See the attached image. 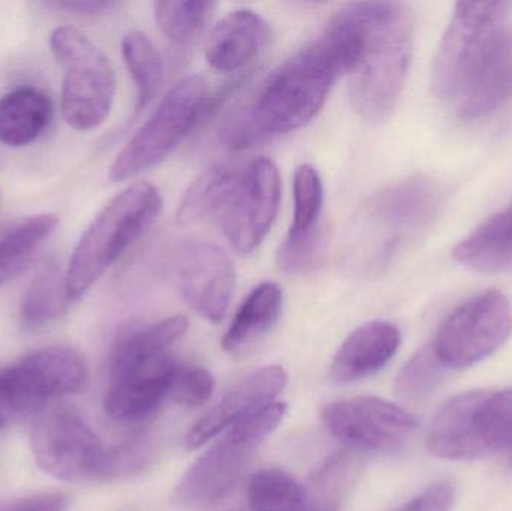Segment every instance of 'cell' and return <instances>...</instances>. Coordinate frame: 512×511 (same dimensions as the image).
Returning <instances> with one entry per match:
<instances>
[{
	"instance_id": "obj_1",
	"label": "cell",
	"mask_w": 512,
	"mask_h": 511,
	"mask_svg": "<svg viewBox=\"0 0 512 511\" xmlns=\"http://www.w3.org/2000/svg\"><path fill=\"white\" fill-rule=\"evenodd\" d=\"M337 12L316 41L277 66L254 95L228 117L221 132L224 146L245 150L277 135L297 131L322 110L337 78L348 72L354 33Z\"/></svg>"
},
{
	"instance_id": "obj_2",
	"label": "cell",
	"mask_w": 512,
	"mask_h": 511,
	"mask_svg": "<svg viewBox=\"0 0 512 511\" xmlns=\"http://www.w3.org/2000/svg\"><path fill=\"white\" fill-rule=\"evenodd\" d=\"M280 203V174L268 158L212 167L180 204L183 222L219 228L236 251L251 254L270 233Z\"/></svg>"
},
{
	"instance_id": "obj_3",
	"label": "cell",
	"mask_w": 512,
	"mask_h": 511,
	"mask_svg": "<svg viewBox=\"0 0 512 511\" xmlns=\"http://www.w3.org/2000/svg\"><path fill=\"white\" fill-rule=\"evenodd\" d=\"M357 41L348 72L349 101L370 125L390 119L399 104L414 47V15L406 3H349Z\"/></svg>"
},
{
	"instance_id": "obj_4",
	"label": "cell",
	"mask_w": 512,
	"mask_h": 511,
	"mask_svg": "<svg viewBox=\"0 0 512 511\" xmlns=\"http://www.w3.org/2000/svg\"><path fill=\"white\" fill-rule=\"evenodd\" d=\"M182 329L171 318L156 321L120 336L111 351L110 375L104 408L119 422H143L170 398L176 360L168 348L179 341Z\"/></svg>"
},
{
	"instance_id": "obj_5",
	"label": "cell",
	"mask_w": 512,
	"mask_h": 511,
	"mask_svg": "<svg viewBox=\"0 0 512 511\" xmlns=\"http://www.w3.org/2000/svg\"><path fill=\"white\" fill-rule=\"evenodd\" d=\"M161 209V192L149 182L132 183L102 207L75 246L65 273L71 305L152 227Z\"/></svg>"
},
{
	"instance_id": "obj_6",
	"label": "cell",
	"mask_w": 512,
	"mask_h": 511,
	"mask_svg": "<svg viewBox=\"0 0 512 511\" xmlns=\"http://www.w3.org/2000/svg\"><path fill=\"white\" fill-rule=\"evenodd\" d=\"M430 444L448 461L508 452L512 461V389L474 390L445 402L430 425Z\"/></svg>"
},
{
	"instance_id": "obj_7",
	"label": "cell",
	"mask_w": 512,
	"mask_h": 511,
	"mask_svg": "<svg viewBox=\"0 0 512 511\" xmlns=\"http://www.w3.org/2000/svg\"><path fill=\"white\" fill-rule=\"evenodd\" d=\"M285 404H270L228 428L180 480L176 498L189 509H209L234 491L258 447L282 423Z\"/></svg>"
},
{
	"instance_id": "obj_8",
	"label": "cell",
	"mask_w": 512,
	"mask_h": 511,
	"mask_svg": "<svg viewBox=\"0 0 512 511\" xmlns=\"http://www.w3.org/2000/svg\"><path fill=\"white\" fill-rule=\"evenodd\" d=\"M50 50L63 71V119L75 131H95L110 116L116 96L110 60L74 27H56L50 35Z\"/></svg>"
},
{
	"instance_id": "obj_9",
	"label": "cell",
	"mask_w": 512,
	"mask_h": 511,
	"mask_svg": "<svg viewBox=\"0 0 512 511\" xmlns=\"http://www.w3.org/2000/svg\"><path fill=\"white\" fill-rule=\"evenodd\" d=\"M210 116V90L200 75H189L168 90L152 116L125 144L110 167L113 182H125L164 161Z\"/></svg>"
},
{
	"instance_id": "obj_10",
	"label": "cell",
	"mask_w": 512,
	"mask_h": 511,
	"mask_svg": "<svg viewBox=\"0 0 512 511\" xmlns=\"http://www.w3.org/2000/svg\"><path fill=\"white\" fill-rule=\"evenodd\" d=\"M89 366L78 351L47 347L0 369V417L5 426L41 413L50 401L83 392Z\"/></svg>"
},
{
	"instance_id": "obj_11",
	"label": "cell",
	"mask_w": 512,
	"mask_h": 511,
	"mask_svg": "<svg viewBox=\"0 0 512 511\" xmlns=\"http://www.w3.org/2000/svg\"><path fill=\"white\" fill-rule=\"evenodd\" d=\"M511 3L460 2L442 36L432 68V87L444 101H459L487 51L507 27Z\"/></svg>"
},
{
	"instance_id": "obj_12",
	"label": "cell",
	"mask_w": 512,
	"mask_h": 511,
	"mask_svg": "<svg viewBox=\"0 0 512 511\" xmlns=\"http://www.w3.org/2000/svg\"><path fill=\"white\" fill-rule=\"evenodd\" d=\"M511 333L510 300L501 291L489 290L448 315L432 348L445 369H466L495 354Z\"/></svg>"
},
{
	"instance_id": "obj_13",
	"label": "cell",
	"mask_w": 512,
	"mask_h": 511,
	"mask_svg": "<svg viewBox=\"0 0 512 511\" xmlns=\"http://www.w3.org/2000/svg\"><path fill=\"white\" fill-rule=\"evenodd\" d=\"M33 458L48 476L68 483H98L107 447L68 408H45L30 434Z\"/></svg>"
},
{
	"instance_id": "obj_14",
	"label": "cell",
	"mask_w": 512,
	"mask_h": 511,
	"mask_svg": "<svg viewBox=\"0 0 512 511\" xmlns=\"http://www.w3.org/2000/svg\"><path fill=\"white\" fill-rule=\"evenodd\" d=\"M328 431L348 446L390 452L405 446L418 429L412 414L373 396H357L328 405L322 413Z\"/></svg>"
},
{
	"instance_id": "obj_15",
	"label": "cell",
	"mask_w": 512,
	"mask_h": 511,
	"mask_svg": "<svg viewBox=\"0 0 512 511\" xmlns=\"http://www.w3.org/2000/svg\"><path fill=\"white\" fill-rule=\"evenodd\" d=\"M173 272L186 303L206 320L221 323L236 287L230 257L212 243L186 240L177 246Z\"/></svg>"
},
{
	"instance_id": "obj_16",
	"label": "cell",
	"mask_w": 512,
	"mask_h": 511,
	"mask_svg": "<svg viewBox=\"0 0 512 511\" xmlns=\"http://www.w3.org/2000/svg\"><path fill=\"white\" fill-rule=\"evenodd\" d=\"M288 374L282 366H265L234 384L224 398L189 431L186 447L200 449L219 432L262 410L285 389Z\"/></svg>"
},
{
	"instance_id": "obj_17",
	"label": "cell",
	"mask_w": 512,
	"mask_h": 511,
	"mask_svg": "<svg viewBox=\"0 0 512 511\" xmlns=\"http://www.w3.org/2000/svg\"><path fill=\"white\" fill-rule=\"evenodd\" d=\"M270 24L252 9H236L210 30L206 60L219 72H237L254 62L268 47Z\"/></svg>"
},
{
	"instance_id": "obj_18",
	"label": "cell",
	"mask_w": 512,
	"mask_h": 511,
	"mask_svg": "<svg viewBox=\"0 0 512 511\" xmlns=\"http://www.w3.org/2000/svg\"><path fill=\"white\" fill-rule=\"evenodd\" d=\"M512 98V27H505L487 51L459 99V116L483 119Z\"/></svg>"
},
{
	"instance_id": "obj_19",
	"label": "cell",
	"mask_w": 512,
	"mask_h": 511,
	"mask_svg": "<svg viewBox=\"0 0 512 511\" xmlns=\"http://www.w3.org/2000/svg\"><path fill=\"white\" fill-rule=\"evenodd\" d=\"M402 344L400 330L388 321H370L348 336L331 363V378L351 383L381 371Z\"/></svg>"
},
{
	"instance_id": "obj_20",
	"label": "cell",
	"mask_w": 512,
	"mask_h": 511,
	"mask_svg": "<svg viewBox=\"0 0 512 511\" xmlns=\"http://www.w3.org/2000/svg\"><path fill=\"white\" fill-rule=\"evenodd\" d=\"M442 191L426 176H411L388 186L376 195L372 213L379 222L397 230L426 227L438 215Z\"/></svg>"
},
{
	"instance_id": "obj_21",
	"label": "cell",
	"mask_w": 512,
	"mask_h": 511,
	"mask_svg": "<svg viewBox=\"0 0 512 511\" xmlns=\"http://www.w3.org/2000/svg\"><path fill=\"white\" fill-rule=\"evenodd\" d=\"M54 116L50 96L32 86H21L0 98V143L29 146L38 140Z\"/></svg>"
},
{
	"instance_id": "obj_22",
	"label": "cell",
	"mask_w": 512,
	"mask_h": 511,
	"mask_svg": "<svg viewBox=\"0 0 512 511\" xmlns=\"http://www.w3.org/2000/svg\"><path fill=\"white\" fill-rule=\"evenodd\" d=\"M454 260L475 272L496 275L512 270V209L487 219L453 251Z\"/></svg>"
},
{
	"instance_id": "obj_23",
	"label": "cell",
	"mask_w": 512,
	"mask_h": 511,
	"mask_svg": "<svg viewBox=\"0 0 512 511\" xmlns=\"http://www.w3.org/2000/svg\"><path fill=\"white\" fill-rule=\"evenodd\" d=\"M283 291L276 282H262L249 293L234 315L230 329L222 339V347L231 354H242L264 338L279 320Z\"/></svg>"
},
{
	"instance_id": "obj_24",
	"label": "cell",
	"mask_w": 512,
	"mask_h": 511,
	"mask_svg": "<svg viewBox=\"0 0 512 511\" xmlns=\"http://www.w3.org/2000/svg\"><path fill=\"white\" fill-rule=\"evenodd\" d=\"M213 511H306L304 485L279 470L254 474L242 498L225 497Z\"/></svg>"
},
{
	"instance_id": "obj_25",
	"label": "cell",
	"mask_w": 512,
	"mask_h": 511,
	"mask_svg": "<svg viewBox=\"0 0 512 511\" xmlns=\"http://www.w3.org/2000/svg\"><path fill=\"white\" fill-rule=\"evenodd\" d=\"M360 470L361 459L355 453H337L327 459L304 485L306 511H340Z\"/></svg>"
},
{
	"instance_id": "obj_26",
	"label": "cell",
	"mask_w": 512,
	"mask_h": 511,
	"mask_svg": "<svg viewBox=\"0 0 512 511\" xmlns=\"http://www.w3.org/2000/svg\"><path fill=\"white\" fill-rule=\"evenodd\" d=\"M69 306L65 275L56 264H48L24 291L18 314L21 329L26 332L42 329L62 317Z\"/></svg>"
},
{
	"instance_id": "obj_27",
	"label": "cell",
	"mask_w": 512,
	"mask_h": 511,
	"mask_svg": "<svg viewBox=\"0 0 512 511\" xmlns=\"http://www.w3.org/2000/svg\"><path fill=\"white\" fill-rule=\"evenodd\" d=\"M122 56L137 87L135 116H140L152 104L164 81L161 54L146 33L129 30L122 39Z\"/></svg>"
},
{
	"instance_id": "obj_28",
	"label": "cell",
	"mask_w": 512,
	"mask_h": 511,
	"mask_svg": "<svg viewBox=\"0 0 512 511\" xmlns=\"http://www.w3.org/2000/svg\"><path fill=\"white\" fill-rule=\"evenodd\" d=\"M216 6L215 2H155L153 15L168 41L188 48L200 38Z\"/></svg>"
},
{
	"instance_id": "obj_29",
	"label": "cell",
	"mask_w": 512,
	"mask_h": 511,
	"mask_svg": "<svg viewBox=\"0 0 512 511\" xmlns=\"http://www.w3.org/2000/svg\"><path fill=\"white\" fill-rule=\"evenodd\" d=\"M294 219L286 239L298 240L324 230L321 224L324 207V185L313 165H298L292 180Z\"/></svg>"
},
{
	"instance_id": "obj_30",
	"label": "cell",
	"mask_w": 512,
	"mask_h": 511,
	"mask_svg": "<svg viewBox=\"0 0 512 511\" xmlns=\"http://www.w3.org/2000/svg\"><path fill=\"white\" fill-rule=\"evenodd\" d=\"M59 218L54 213H39L17 219L0 230V255L29 267L36 249L54 233Z\"/></svg>"
},
{
	"instance_id": "obj_31",
	"label": "cell",
	"mask_w": 512,
	"mask_h": 511,
	"mask_svg": "<svg viewBox=\"0 0 512 511\" xmlns=\"http://www.w3.org/2000/svg\"><path fill=\"white\" fill-rule=\"evenodd\" d=\"M155 456L149 437L138 435L105 450L98 483L117 482L143 473Z\"/></svg>"
},
{
	"instance_id": "obj_32",
	"label": "cell",
	"mask_w": 512,
	"mask_h": 511,
	"mask_svg": "<svg viewBox=\"0 0 512 511\" xmlns=\"http://www.w3.org/2000/svg\"><path fill=\"white\" fill-rule=\"evenodd\" d=\"M444 368L432 345L418 351L400 371L396 381V393L403 401H421L441 383Z\"/></svg>"
},
{
	"instance_id": "obj_33",
	"label": "cell",
	"mask_w": 512,
	"mask_h": 511,
	"mask_svg": "<svg viewBox=\"0 0 512 511\" xmlns=\"http://www.w3.org/2000/svg\"><path fill=\"white\" fill-rule=\"evenodd\" d=\"M215 381L206 369L180 366L171 384L170 398L186 407H200L212 398Z\"/></svg>"
},
{
	"instance_id": "obj_34",
	"label": "cell",
	"mask_w": 512,
	"mask_h": 511,
	"mask_svg": "<svg viewBox=\"0 0 512 511\" xmlns=\"http://www.w3.org/2000/svg\"><path fill=\"white\" fill-rule=\"evenodd\" d=\"M324 230L304 239H285L277 254L280 269L288 273H304L316 266L324 254Z\"/></svg>"
},
{
	"instance_id": "obj_35",
	"label": "cell",
	"mask_w": 512,
	"mask_h": 511,
	"mask_svg": "<svg viewBox=\"0 0 512 511\" xmlns=\"http://www.w3.org/2000/svg\"><path fill=\"white\" fill-rule=\"evenodd\" d=\"M453 501V485L442 482L427 489L397 511H450Z\"/></svg>"
},
{
	"instance_id": "obj_36",
	"label": "cell",
	"mask_w": 512,
	"mask_h": 511,
	"mask_svg": "<svg viewBox=\"0 0 512 511\" xmlns=\"http://www.w3.org/2000/svg\"><path fill=\"white\" fill-rule=\"evenodd\" d=\"M69 498L59 492H44L0 504V511H65Z\"/></svg>"
},
{
	"instance_id": "obj_37",
	"label": "cell",
	"mask_w": 512,
	"mask_h": 511,
	"mask_svg": "<svg viewBox=\"0 0 512 511\" xmlns=\"http://www.w3.org/2000/svg\"><path fill=\"white\" fill-rule=\"evenodd\" d=\"M119 3L107 2V0H62L54 2L56 8L65 9L72 14L101 15L116 8Z\"/></svg>"
},
{
	"instance_id": "obj_38",
	"label": "cell",
	"mask_w": 512,
	"mask_h": 511,
	"mask_svg": "<svg viewBox=\"0 0 512 511\" xmlns=\"http://www.w3.org/2000/svg\"><path fill=\"white\" fill-rule=\"evenodd\" d=\"M27 266L15 263V261L6 260L0 255V285L6 284L11 279L17 278L18 275L24 272Z\"/></svg>"
}]
</instances>
